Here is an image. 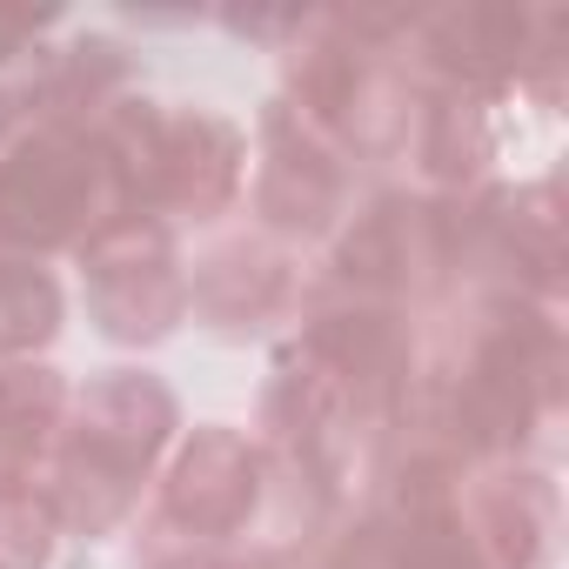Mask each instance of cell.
<instances>
[{"mask_svg":"<svg viewBox=\"0 0 569 569\" xmlns=\"http://www.w3.org/2000/svg\"><path fill=\"white\" fill-rule=\"evenodd\" d=\"M168 436H174V396L154 376L108 369L101 382H88L74 396V416H61L48 456V496L61 529L74 536L114 529L141 502V482L154 476Z\"/></svg>","mask_w":569,"mask_h":569,"instance_id":"obj_1","label":"cell"},{"mask_svg":"<svg viewBox=\"0 0 569 569\" xmlns=\"http://www.w3.org/2000/svg\"><path fill=\"white\" fill-rule=\"evenodd\" d=\"M121 214H134V201L94 121L34 128L0 154V254L81 248Z\"/></svg>","mask_w":569,"mask_h":569,"instance_id":"obj_2","label":"cell"},{"mask_svg":"<svg viewBox=\"0 0 569 569\" xmlns=\"http://www.w3.org/2000/svg\"><path fill=\"white\" fill-rule=\"evenodd\" d=\"M254 502H261V456L234 429L208 422L174 456V469L134 536V562L141 569H214L221 549L234 542V529L254 516Z\"/></svg>","mask_w":569,"mask_h":569,"instance_id":"obj_3","label":"cell"},{"mask_svg":"<svg viewBox=\"0 0 569 569\" xmlns=\"http://www.w3.org/2000/svg\"><path fill=\"white\" fill-rule=\"evenodd\" d=\"M88 268V309L114 342H161L188 316V274L174 254L168 221L121 214L94 241H81Z\"/></svg>","mask_w":569,"mask_h":569,"instance_id":"obj_4","label":"cell"},{"mask_svg":"<svg viewBox=\"0 0 569 569\" xmlns=\"http://www.w3.org/2000/svg\"><path fill=\"white\" fill-rule=\"evenodd\" d=\"M254 208L268 234H329L342 221V154L309 134L289 108L261 114V168H254Z\"/></svg>","mask_w":569,"mask_h":569,"instance_id":"obj_5","label":"cell"},{"mask_svg":"<svg viewBox=\"0 0 569 569\" xmlns=\"http://www.w3.org/2000/svg\"><path fill=\"white\" fill-rule=\"evenodd\" d=\"M296 281L302 274L274 234H221L188 274V309L221 336H248L296 309Z\"/></svg>","mask_w":569,"mask_h":569,"instance_id":"obj_6","label":"cell"},{"mask_svg":"<svg viewBox=\"0 0 569 569\" xmlns=\"http://www.w3.org/2000/svg\"><path fill=\"white\" fill-rule=\"evenodd\" d=\"M409 128H416V154H422V168H429L436 181H449V188L476 181V174H482V161L496 154L482 101H476V94H462V88H436V94L416 108V121H409Z\"/></svg>","mask_w":569,"mask_h":569,"instance_id":"obj_7","label":"cell"},{"mask_svg":"<svg viewBox=\"0 0 569 569\" xmlns=\"http://www.w3.org/2000/svg\"><path fill=\"white\" fill-rule=\"evenodd\" d=\"M61 336V289L34 254H0V362H21Z\"/></svg>","mask_w":569,"mask_h":569,"instance_id":"obj_8","label":"cell"},{"mask_svg":"<svg viewBox=\"0 0 569 569\" xmlns=\"http://www.w3.org/2000/svg\"><path fill=\"white\" fill-rule=\"evenodd\" d=\"M61 536L48 476L0 482V569H48V549Z\"/></svg>","mask_w":569,"mask_h":569,"instance_id":"obj_9","label":"cell"},{"mask_svg":"<svg viewBox=\"0 0 569 569\" xmlns=\"http://www.w3.org/2000/svg\"><path fill=\"white\" fill-rule=\"evenodd\" d=\"M48 21H54L48 8H0V61H21L28 41H34Z\"/></svg>","mask_w":569,"mask_h":569,"instance_id":"obj_10","label":"cell"},{"mask_svg":"<svg viewBox=\"0 0 569 569\" xmlns=\"http://www.w3.org/2000/svg\"><path fill=\"white\" fill-rule=\"evenodd\" d=\"M214 569H309L296 549H254V556H228V562H214Z\"/></svg>","mask_w":569,"mask_h":569,"instance_id":"obj_11","label":"cell"},{"mask_svg":"<svg viewBox=\"0 0 569 569\" xmlns=\"http://www.w3.org/2000/svg\"><path fill=\"white\" fill-rule=\"evenodd\" d=\"M14 121H21V101H14V88H8V81H0V141L14 134Z\"/></svg>","mask_w":569,"mask_h":569,"instance_id":"obj_12","label":"cell"}]
</instances>
